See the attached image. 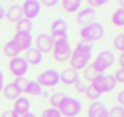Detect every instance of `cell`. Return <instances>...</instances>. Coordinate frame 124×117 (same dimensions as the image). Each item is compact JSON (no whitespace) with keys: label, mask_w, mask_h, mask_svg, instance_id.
<instances>
[{"label":"cell","mask_w":124,"mask_h":117,"mask_svg":"<svg viewBox=\"0 0 124 117\" xmlns=\"http://www.w3.org/2000/svg\"><path fill=\"white\" fill-rule=\"evenodd\" d=\"M91 58H93V44H87L84 40H79L75 47H72V54H70V68L73 70H84L86 66H89Z\"/></svg>","instance_id":"cell-1"},{"label":"cell","mask_w":124,"mask_h":117,"mask_svg":"<svg viewBox=\"0 0 124 117\" xmlns=\"http://www.w3.org/2000/svg\"><path fill=\"white\" fill-rule=\"evenodd\" d=\"M114 63H115V53L112 49H101L91 63V68L96 73H105L110 66H114Z\"/></svg>","instance_id":"cell-2"},{"label":"cell","mask_w":124,"mask_h":117,"mask_svg":"<svg viewBox=\"0 0 124 117\" xmlns=\"http://www.w3.org/2000/svg\"><path fill=\"white\" fill-rule=\"evenodd\" d=\"M103 35H105V26L101 23H98V21L80 28V40H84V42H87V44H93V42L101 40Z\"/></svg>","instance_id":"cell-3"},{"label":"cell","mask_w":124,"mask_h":117,"mask_svg":"<svg viewBox=\"0 0 124 117\" xmlns=\"http://www.w3.org/2000/svg\"><path fill=\"white\" fill-rule=\"evenodd\" d=\"M91 86H93L100 94H103V93L114 91L115 86H117V82L114 80V75H110V73H96L93 77V80H91Z\"/></svg>","instance_id":"cell-4"},{"label":"cell","mask_w":124,"mask_h":117,"mask_svg":"<svg viewBox=\"0 0 124 117\" xmlns=\"http://www.w3.org/2000/svg\"><path fill=\"white\" fill-rule=\"evenodd\" d=\"M58 110H60L61 117H77L82 112V101L79 98H73V96L67 94V98L61 101Z\"/></svg>","instance_id":"cell-5"},{"label":"cell","mask_w":124,"mask_h":117,"mask_svg":"<svg viewBox=\"0 0 124 117\" xmlns=\"http://www.w3.org/2000/svg\"><path fill=\"white\" fill-rule=\"evenodd\" d=\"M53 58L54 61L58 63H65L70 60V54H72V44L68 39H63V40H58V42L53 44Z\"/></svg>","instance_id":"cell-6"},{"label":"cell","mask_w":124,"mask_h":117,"mask_svg":"<svg viewBox=\"0 0 124 117\" xmlns=\"http://www.w3.org/2000/svg\"><path fill=\"white\" fill-rule=\"evenodd\" d=\"M40 86H42V89H49V87H54L60 84V72L54 70V68H47L44 72H40L37 75L35 79Z\"/></svg>","instance_id":"cell-7"},{"label":"cell","mask_w":124,"mask_h":117,"mask_svg":"<svg viewBox=\"0 0 124 117\" xmlns=\"http://www.w3.org/2000/svg\"><path fill=\"white\" fill-rule=\"evenodd\" d=\"M49 35H51L53 42L68 39V21L67 19H61V18L54 19L53 24H51V33H49Z\"/></svg>","instance_id":"cell-8"},{"label":"cell","mask_w":124,"mask_h":117,"mask_svg":"<svg viewBox=\"0 0 124 117\" xmlns=\"http://www.w3.org/2000/svg\"><path fill=\"white\" fill-rule=\"evenodd\" d=\"M30 70V65L26 63L23 56H16L12 60H9V72L11 75H14V79H19V77H24Z\"/></svg>","instance_id":"cell-9"},{"label":"cell","mask_w":124,"mask_h":117,"mask_svg":"<svg viewBox=\"0 0 124 117\" xmlns=\"http://www.w3.org/2000/svg\"><path fill=\"white\" fill-rule=\"evenodd\" d=\"M40 9H42V5H40L39 0H26V2L21 4V14H23V18L24 19H30V21H33L35 18H39Z\"/></svg>","instance_id":"cell-10"},{"label":"cell","mask_w":124,"mask_h":117,"mask_svg":"<svg viewBox=\"0 0 124 117\" xmlns=\"http://www.w3.org/2000/svg\"><path fill=\"white\" fill-rule=\"evenodd\" d=\"M53 39L49 33H39L37 39H35V49L40 53V54H44V53H51L53 51Z\"/></svg>","instance_id":"cell-11"},{"label":"cell","mask_w":124,"mask_h":117,"mask_svg":"<svg viewBox=\"0 0 124 117\" xmlns=\"http://www.w3.org/2000/svg\"><path fill=\"white\" fill-rule=\"evenodd\" d=\"M12 40H14V44L18 46V49L21 53H26L28 49H31V46H33V37H31V33H16Z\"/></svg>","instance_id":"cell-12"},{"label":"cell","mask_w":124,"mask_h":117,"mask_svg":"<svg viewBox=\"0 0 124 117\" xmlns=\"http://www.w3.org/2000/svg\"><path fill=\"white\" fill-rule=\"evenodd\" d=\"M94 19H96V9H93L89 5L77 12V23L82 24V26H87V24L94 23Z\"/></svg>","instance_id":"cell-13"},{"label":"cell","mask_w":124,"mask_h":117,"mask_svg":"<svg viewBox=\"0 0 124 117\" xmlns=\"http://www.w3.org/2000/svg\"><path fill=\"white\" fill-rule=\"evenodd\" d=\"M79 79H80V73L77 70L70 68V66H67V68L61 70V73H60V82H63L65 86H73Z\"/></svg>","instance_id":"cell-14"},{"label":"cell","mask_w":124,"mask_h":117,"mask_svg":"<svg viewBox=\"0 0 124 117\" xmlns=\"http://www.w3.org/2000/svg\"><path fill=\"white\" fill-rule=\"evenodd\" d=\"M89 117H108V107L103 101H93L87 108Z\"/></svg>","instance_id":"cell-15"},{"label":"cell","mask_w":124,"mask_h":117,"mask_svg":"<svg viewBox=\"0 0 124 117\" xmlns=\"http://www.w3.org/2000/svg\"><path fill=\"white\" fill-rule=\"evenodd\" d=\"M12 110L16 112V115H21V114L30 112V110H31V101H30V98H26V96H19V98L14 101Z\"/></svg>","instance_id":"cell-16"},{"label":"cell","mask_w":124,"mask_h":117,"mask_svg":"<svg viewBox=\"0 0 124 117\" xmlns=\"http://www.w3.org/2000/svg\"><path fill=\"white\" fill-rule=\"evenodd\" d=\"M2 94L5 96V100H11V101H16L21 94H23V91L21 89H18L12 82H9V84H5L4 86V89H2Z\"/></svg>","instance_id":"cell-17"},{"label":"cell","mask_w":124,"mask_h":117,"mask_svg":"<svg viewBox=\"0 0 124 117\" xmlns=\"http://www.w3.org/2000/svg\"><path fill=\"white\" fill-rule=\"evenodd\" d=\"M4 18H7L9 21H12V23H18L21 18H23V14H21V5L19 4H12L9 9L5 11V16Z\"/></svg>","instance_id":"cell-18"},{"label":"cell","mask_w":124,"mask_h":117,"mask_svg":"<svg viewBox=\"0 0 124 117\" xmlns=\"http://www.w3.org/2000/svg\"><path fill=\"white\" fill-rule=\"evenodd\" d=\"M24 60H26V63L28 65H40L42 63V60H44V54H40L35 47H31V49H28L26 51V54H24Z\"/></svg>","instance_id":"cell-19"},{"label":"cell","mask_w":124,"mask_h":117,"mask_svg":"<svg viewBox=\"0 0 124 117\" xmlns=\"http://www.w3.org/2000/svg\"><path fill=\"white\" fill-rule=\"evenodd\" d=\"M23 93L31 94V96H42L44 89H42V86H40L37 80H26V86H24Z\"/></svg>","instance_id":"cell-20"},{"label":"cell","mask_w":124,"mask_h":117,"mask_svg":"<svg viewBox=\"0 0 124 117\" xmlns=\"http://www.w3.org/2000/svg\"><path fill=\"white\" fill-rule=\"evenodd\" d=\"M33 30V21L21 18L18 23H16V33H31Z\"/></svg>","instance_id":"cell-21"},{"label":"cell","mask_w":124,"mask_h":117,"mask_svg":"<svg viewBox=\"0 0 124 117\" xmlns=\"http://www.w3.org/2000/svg\"><path fill=\"white\" fill-rule=\"evenodd\" d=\"M19 49H18V46H16L14 44V40L11 39L9 40V42H5V46H4V54L7 56V58H11V60H12V58H16V56H19Z\"/></svg>","instance_id":"cell-22"},{"label":"cell","mask_w":124,"mask_h":117,"mask_svg":"<svg viewBox=\"0 0 124 117\" xmlns=\"http://www.w3.org/2000/svg\"><path fill=\"white\" fill-rule=\"evenodd\" d=\"M61 5H63V11L65 12H75V11L79 12L82 2H80V0H63Z\"/></svg>","instance_id":"cell-23"},{"label":"cell","mask_w":124,"mask_h":117,"mask_svg":"<svg viewBox=\"0 0 124 117\" xmlns=\"http://www.w3.org/2000/svg\"><path fill=\"white\" fill-rule=\"evenodd\" d=\"M112 24L117 28H122L124 26V9L119 7V9H115L114 14H112Z\"/></svg>","instance_id":"cell-24"},{"label":"cell","mask_w":124,"mask_h":117,"mask_svg":"<svg viewBox=\"0 0 124 117\" xmlns=\"http://www.w3.org/2000/svg\"><path fill=\"white\" fill-rule=\"evenodd\" d=\"M67 98V93H53L49 94V101H51V107L53 108H60L61 101Z\"/></svg>","instance_id":"cell-25"},{"label":"cell","mask_w":124,"mask_h":117,"mask_svg":"<svg viewBox=\"0 0 124 117\" xmlns=\"http://www.w3.org/2000/svg\"><path fill=\"white\" fill-rule=\"evenodd\" d=\"M84 96L89 100L91 103H93V101H100V96H101V94L98 93V91L91 86V84H87V87H86V91H84Z\"/></svg>","instance_id":"cell-26"},{"label":"cell","mask_w":124,"mask_h":117,"mask_svg":"<svg viewBox=\"0 0 124 117\" xmlns=\"http://www.w3.org/2000/svg\"><path fill=\"white\" fill-rule=\"evenodd\" d=\"M114 46H115V49H117L119 53L124 51V33H122V31L115 35V39H114Z\"/></svg>","instance_id":"cell-27"},{"label":"cell","mask_w":124,"mask_h":117,"mask_svg":"<svg viewBox=\"0 0 124 117\" xmlns=\"http://www.w3.org/2000/svg\"><path fill=\"white\" fill-rule=\"evenodd\" d=\"M40 117H61V114H60L58 108L49 107V108H44V110H42V115H40Z\"/></svg>","instance_id":"cell-28"},{"label":"cell","mask_w":124,"mask_h":117,"mask_svg":"<svg viewBox=\"0 0 124 117\" xmlns=\"http://www.w3.org/2000/svg\"><path fill=\"white\" fill-rule=\"evenodd\" d=\"M108 117H124V107L115 105L114 108H108Z\"/></svg>","instance_id":"cell-29"},{"label":"cell","mask_w":124,"mask_h":117,"mask_svg":"<svg viewBox=\"0 0 124 117\" xmlns=\"http://www.w3.org/2000/svg\"><path fill=\"white\" fill-rule=\"evenodd\" d=\"M94 75H96V72H94L93 68H91V65L84 68V79H86V80H93Z\"/></svg>","instance_id":"cell-30"},{"label":"cell","mask_w":124,"mask_h":117,"mask_svg":"<svg viewBox=\"0 0 124 117\" xmlns=\"http://www.w3.org/2000/svg\"><path fill=\"white\" fill-rule=\"evenodd\" d=\"M114 80L119 82V84H122V82H124V68H117V72L114 73Z\"/></svg>","instance_id":"cell-31"},{"label":"cell","mask_w":124,"mask_h":117,"mask_svg":"<svg viewBox=\"0 0 124 117\" xmlns=\"http://www.w3.org/2000/svg\"><path fill=\"white\" fill-rule=\"evenodd\" d=\"M73 86H75V91H79V93H82V94H84V91H86V87H87V84H86L82 79H79Z\"/></svg>","instance_id":"cell-32"},{"label":"cell","mask_w":124,"mask_h":117,"mask_svg":"<svg viewBox=\"0 0 124 117\" xmlns=\"http://www.w3.org/2000/svg\"><path fill=\"white\" fill-rule=\"evenodd\" d=\"M12 84L16 86V87H18V89H24V86H26V79H24V77H19V79H14L12 80Z\"/></svg>","instance_id":"cell-33"},{"label":"cell","mask_w":124,"mask_h":117,"mask_svg":"<svg viewBox=\"0 0 124 117\" xmlns=\"http://www.w3.org/2000/svg\"><path fill=\"white\" fill-rule=\"evenodd\" d=\"M107 2H105V0H89V7H93V9H94V7H100V5H105Z\"/></svg>","instance_id":"cell-34"},{"label":"cell","mask_w":124,"mask_h":117,"mask_svg":"<svg viewBox=\"0 0 124 117\" xmlns=\"http://www.w3.org/2000/svg\"><path fill=\"white\" fill-rule=\"evenodd\" d=\"M58 4V0H46V2H40V5H46V7H56Z\"/></svg>","instance_id":"cell-35"},{"label":"cell","mask_w":124,"mask_h":117,"mask_svg":"<svg viewBox=\"0 0 124 117\" xmlns=\"http://www.w3.org/2000/svg\"><path fill=\"white\" fill-rule=\"evenodd\" d=\"M2 117H18V115H16V112L11 108V110H4L2 112Z\"/></svg>","instance_id":"cell-36"},{"label":"cell","mask_w":124,"mask_h":117,"mask_svg":"<svg viewBox=\"0 0 124 117\" xmlns=\"http://www.w3.org/2000/svg\"><path fill=\"white\" fill-rule=\"evenodd\" d=\"M4 86H5V75H4V72H2V70H0V93H2Z\"/></svg>","instance_id":"cell-37"},{"label":"cell","mask_w":124,"mask_h":117,"mask_svg":"<svg viewBox=\"0 0 124 117\" xmlns=\"http://www.w3.org/2000/svg\"><path fill=\"white\" fill-rule=\"evenodd\" d=\"M117 101H119V107H122V103H124V91H119L117 93Z\"/></svg>","instance_id":"cell-38"},{"label":"cell","mask_w":124,"mask_h":117,"mask_svg":"<svg viewBox=\"0 0 124 117\" xmlns=\"http://www.w3.org/2000/svg\"><path fill=\"white\" fill-rule=\"evenodd\" d=\"M18 117H37V115H35V112H31V110H30V112L21 114V115H18Z\"/></svg>","instance_id":"cell-39"},{"label":"cell","mask_w":124,"mask_h":117,"mask_svg":"<svg viewBox=\"0 0 124 117\" xmlns=\"http://www.w3.org/2000/svg\"><path fill=\"white\" fill-rule=\"evenodd\" d=\"M4 16H5V9H4V7H2V5H0V21H2V19H4Z\"/></svg>","instance_id":"cell-40"},{"label":"cell","mask_w":124,"mask_h":117,"mask_svg":"<svg viewBox=\"0 0 124 117\" xmlns=\"http://www.w3.org/2000/svg\"><path fill=\"white\" fill-rule=\"evenodd\" d=\"M119 65H121L119 68H122V65H124V56L122 54H119Z\"/></svg>","instance_id":"cell-41"}]
</instances>
